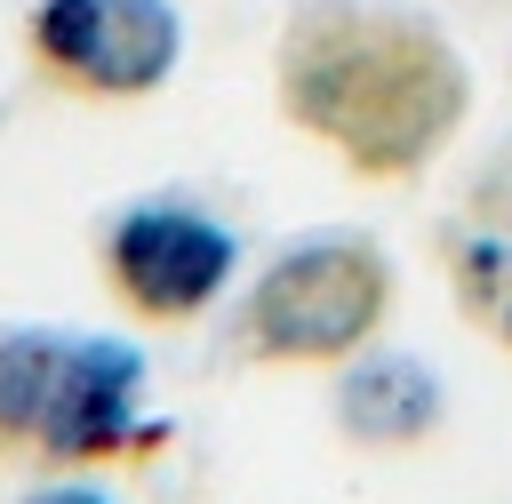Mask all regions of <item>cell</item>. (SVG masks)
I'll use <instances>...</instances> for the list:
<instances>
[{
    "label": "cell",
    "mask_w": 512,
    "mask_h": 504,
    "mask_svg": "<svg viewBox=\"0 0 512 504\" xmlns=\"http://www.w3.org/2000/svg\"><path fill=\"white\" fill-rule=\"evenodd\" d=\"M272 112L360 184H408L464 136L472 64L408 0H296L272 32Z\"/></svg>",
    "instance_id": "1"
},
{
    "label": "cell",
    "mask_w": 512,
    "mask_h": 504,
    "mask_svg": "<svg viewBox=\"0 0 512 504\" xmlns=\"http://www.w3.org/2000/svg\"><path fill=\"white\" fill-rule=\"evenodd\" d=\"M96 264H104V288H112V304H120L128 320H144V328H184V320H200V312L224 296V280H232V264H240V240H232L208 208L144 200V208H120V216L104 224Z\"/></svg>",
    "instance_id": "4"
},
{
    "label": "cell",
    "mask_w": 512,
    "mask_h": 504,
    "mask_svg": "<svg viewBox=\"0 0 512 504\" xmlns=\"http://www.w3.org/2000/svg\"><path fill=\"white\" fill-rule=\"evenodd\" d=\"M328 416L352 448L368 456H408V448H432L440 424H448V384L432 376V360L416 352H352L336 368V392H328Z\"/></svg>",
    "instance_id": "6"
},
{
    "label": "cell",
    "mask_w": 512,
    "mask_h": 504,
    "mask_svg": "<svg viewBox=\"0 0 512 504\" xmlns=\"http://www.w3.org/2000/svg\"><path fill=\"white\" fill-rule=\"evenodd\" d=\"M144 440H152L144 432V352L128 336H72L56 392H48V416H40V440H32V464L88 472V464L136 456Z\"/></svg>",
    "instance_id": "5"
},
{
    "label": "cell",
    "mask_w": 512,
    "mask_h": 504,
    "mask_svg": "<svg viewBox=\"0 0 512 504\" xmlns=\"http://www.w3.org/2000/svg\"><path fill=\"white\" fill-rule=\"evenodd\" d=\"M16 504H112L104 488H88V480H72V472H56V480H40L32 496H16Z\"/></svg>",
    "instance_id": "9"
},
{
    "label": "cell",
    "mask_w": 512,
    "mask_h": 504,
    "mask_svg": "<svg viewBox=\"0 0 512 504\" xmlns=\"http://www.w3.org/2000/svg\"><path fill=\"white\" fill-rule=\"evenodd\" d=\"M392 320V256L360 232L288 240L232 312V352L248 368H344Z\"/></svg>",
    "instance_id": "2"
},
{
    "label": "cell",
    "mask_w": 512,
    "mask_h": 504,
    "mask_svg": "<svg viewBox=\"0 0 512 504\" xmlns=\"http://www.w3.org/2000/svg\"><path fill=\"white\" fill-rule=\"evenodd\" d=\"M24 56L64 96L136 104V96L168 88V72L184 56V16L168 0H32Z\"/></svg>",
    "instance_id": "3"
},
{
    "label": "cell",
    "mask_w": 512,
    "mask_h": 504,
    "mask_svg": "<svg viewBox=\"0 0 512 504\" xmlns=\"http://www.w3.org/2000/svg\"><path fill=\"white\" fill-rule=\"evenodd\" d=\"M64 344L72 336L48 328V320L0 328V464H32V440H40V416H48Z\"/></svg>",
    "instance_id": "7"
},
{
    "label": "cell",
    "mask_w": 512,
    "mask_h": 504,
    "mask_svg": "<svg viewBox=\"0 0 512 504\" xmlns=\"http://www.w3.org/2000/svg\"><path fill=\"white\" fill-rule=\"evenodd\" d=\"M448 272H456V304L472 328H488V344L512 352V224L504 216H472L448 248Z\"/></svg>",
    "instance_id": "8"
}]
</instances>
